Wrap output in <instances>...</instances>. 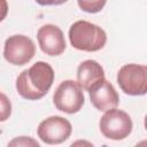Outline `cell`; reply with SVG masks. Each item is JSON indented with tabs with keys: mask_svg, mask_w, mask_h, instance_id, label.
<instances>
[{
	"mask_svg": "<svg viewBox=\"0 0 147 147\" xmlns=\"http://www.w3.org/2000/svg\"><path fill=\"white\" fill-rule=\"evenodd\" d=\"M34 1L40 6H59L67 2L68 0H34Z\"/></svg>",
	"mask_w": 147,
	"mask_h": 147,
	"instance_id": "obj_14",
	"label": "cell"
},
{
	"mask_svg": "<svg viewBox=\"0 0 147 147\" xmlns=\"http://www.w3.org/2000/svg\"><path fill=\"white\" fill-rule=\"evenodd\" d=\"M40 49L49 56H59L65 51V39L62 30L54 24H45L37 32Z\"/></svg>",
	"mask_w": 147,
	"mask_h": 147,
	"instance_id": "obj_8",
	"label": "cell"
},
{
	"mask_svg": "<svg viewBox=\"0 0 147 147\" xmlns=\"http://www.w3.org/2000/svg\"><path fill=\"white\" fill-rule=\"evenodd\" d=\"M11 115V102L9 98L0 92V122L7 121Z\"/></svg>",
	"mask_w": 147,
	"mask_h": 147,
	"instance_id": "obj_12",
	"label": "cell"
},
{
	"mask_svg": "<svg viewBox=\"0 0 147 147\" xmlns=\"http://www.w3.org/2000/svg\"><path fill=\"white\" fill-rule=\"evenodd\" d=\"M99 129L105 138L118 141L131 134L133 123L126 111L116 107L105 111L99 121Z\"/></svg>",
	"mask_w": 147,
	"mask_h": 147,
	"instance_id": "obj_3",
	"label": "cell"
},
{
	"mask_svg": "<svg viewBox=\"0 0 147 147\" xmlns=\"http://www.w3.org/2000/svg\"><path fill=\"white\" fill-rule=\"evenodd\" d=\"M54 82V70L51 64L38 61L23 70L16 78V91L25 100L36 101L44 98Z\"/></svg>",
	"mask_w": 147,
	"mask_h": 147,
	"instance_id": "obj_1",
	"label": "cell"
},
{
	"mask_svg": "<svg viewBox=\"0 0 147 147\" xmlns=\"http://www.w3.org/2000/svg\"><path fill=\"white\" fill-rule=\"evenodd\" d=\"M8 145L10 146H39L37 141L31 139L30 137H17L13 141H10Z\"/></svg>",
	"mask_w": 147,
	"mask_h": 147,
	"instance_id": "obj_13",
	"label": "cell"
},
{
	"mask_svg": "<svg viewBox=\"0 0 147 147\" xmlns=\"http://www.w3.org/2000/svg\"><path fill=\"white\" fill-rule=\"evenodd\" d=\"M107 0H77L78 7L88 14H95L103 9Z\"/></svg>",
	"mask_w": 147,
	"mask_h": 147,
	"instance_id": "obj_11",
	"label": "cell"
},
{
	"mask_svg": "<svg viewBox=\"0 0 147 147\" xmlns=\"http://www.w3.org/2000/svg\"><path fill=\"white\" fill-rule=\"evenodd\" d=\"M36 54V46L31 38L24 34H14L6 39L3 46V57L13 65H24L29 63Z\"/></svg>",
	"mask_w": 147,
	"mask_h": 147,
	"instance_id": "obj_6",
	"label": "cell"
},
{
	"mask_svg": "<svg viewBox=\"0 0 147 147\" xmlns=\"http://www.w3.org/2000/svg\"><path fill=\"white\" fill-rule=\"evenodd\" d=\"M91 103L100 111H106L116 108L119 103V96L115 87L106 79L88 91Z\"/></svg>",
	"mask_w": 147,
	"mask_h": 147,
	"instance_id": "obj_9",
	"label": "cell"
},
{
	"mask_svg": "<svg viewBox=\"0 0 147 147\" xmlns=\"http://www.w3.org/2000/svg\"><path fill=\"white\" fill-rule=\"evenodd\" d=\"M117 84L127 95L139 96L147 92V67L144 64L127 63L117 72Z\"/></svg>",
	"mask_w": 147,
	"mask_h": 147,
	"instance_id": "obj_5",
	"label": "cell"
},
{
	"mask_svg": "<svg viewBox=\"0 0 147 147\" xmlns=\"http://www.w3.org/2000/svg\"><path fill=\"white\" fill-rule=\"evenodd\" d=\"M72 133L71 123L62 116H49L37 127L38 138L47 145H59L69 139Z\"/></svg>",
	"mask_w": 147,
	"mask_h": 147,
	"instance_id": "obj_7",
	"label": "cell"
},
{
	"mask_svg": "<svg viewBox=\"0 0 147 147\" xmlns=\"http://www.w3.org/2000/svg\"><path fill=\"white\" fill-rule=\"evenodd\" d=\"M69 40L74 48L83 52H96L105 47L107 34L102 28L87 21H76L69 29Z\"/></svg>",
	"mask_w": 147,
	"mask_h": 147,
	"instance_id": "obj_2",
	"label": "cell"
},
{
	"mask_svg": "<svg viewBox=\"0 0 147 147\" xmlns=\"http://www.w3.org/2000/svg\"><path fill=\"white\" fill-rule=\"evenodd\" d=\"M105 78V70L95 60H85L77 68V83L85 90L91 91Z\"/></svg>",
	"mask_w": 147,
	"mask_h": 147,
	"instance_id": "obj_10",
	"label": "cell"
},
{
	"mask_svg": "<svg viewBox=\"0 0 147 147\" xmlns=\"http://www.w3.org/2000/svg\"><path fill=\"white\" fill-rule=\"evenodd\" d=\"M8 14V2L7 0H0V22H2Z\"/></svg>",
	"mask_w": 147,
	"mask_h": 147,
	"instance_id": "obj_15",
	"label": "cell"
},
{
	"mask_svg": "<svg viewBox=\"0 0 147 147\" xmlns=\"http://www.w3.org/2000/svg\"><path fill=\"white\" fill-rule=\"evenodd\" d=\"M85 96L83 88L72 79L63 80L55 88L53 103L55 108L65 114H76L84 106Z\"/></svg>",
	"mask_w": 147,
	"mask_h": 147,
	"instance_id": "obj_4",
	"label": "cell"
}]
</instances>
